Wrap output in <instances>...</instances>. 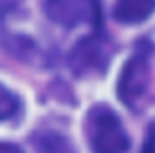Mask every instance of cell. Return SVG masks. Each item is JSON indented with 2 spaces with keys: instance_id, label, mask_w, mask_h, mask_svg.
Instances as JSON below:
<instances>
[{
  "instance_id": "obj_1",
  "label": "cell",
  "mask_w": 155,
  "mask_h": 153,
  "mask_svg": "<svg viewBox=\"0 0 155 153\" xmlns=\"http://www.w3.org/2000/svg\"><path fill=\"white\" fill-rule=\"evenodd\" d=\"M85 133L92 153H128L130 139L117 114L107 105L88 110Z\"/></svg>"
},
{
  "instance_id": "obj_2",
  "label": "cell",
  "mask_w": 155,
  "mask_h": 153,
  "mask_svg": "<svg viewBox=\"0 0 155 153\" xmlns=\"http://www.w3.org/2000/svg\"><path fill=\"white\" fill-rule=\"evenodd\" d=\"M150 83V60L148 52L139 50L135 52L123 67L121 76L117 81V94L119 99L128 106L135 108L137 103L148 90Z\"/></svg>"
},
{
  "instance_id": "obj_3",
  "label": "cell",
  "mask_w": 155,
  "mask_h": 153,
  "mask_svg": "<svg viewBox=\"0 0 155 153\" xmlns=\"http://www.w3.org/2000/svg\"><path fill=\"white\" fill-rule=\"evenodd\" d=\"M110 61V47L97 36L79 40L69 56V65L76 76L103 74Z\"/></svg>"
},
{
  "instance_id": "obj_4",
  "label": "cell",
  "mask_w": 155,
  "mask_h": 153,
  "mask_svg": "<svg viewBox=\"0 0 155 153\" xmlns=\"http://www.w3.org/2000/svg\"><path fill=\"white\" fill-rule=\"evenodd\" d=\"M43 11L54 24L72 29L97 20V0H43Z\"/></svg>"
},
{
  "instance_id": "obj_5",
  "label": "cell",
  "mask_w": 155,
  "mask_h": 153,
  "mask_svg": "<svg viewBox=\"0 0 155 153\" xmlns=\"http://www.w3.org/2000/svg\"><path fill=\"white\" fill-rule=\"evenodd\" d=\"M155 11V0H116L114 18L124 25L141 24Z\"/></svg>"
},
{
  "instance_id": "obj_6",
  "label": "cell",
  "mask_w": 155,
  "mask_h": 153,
  "mask_svg": "<svg viewBox=\"0 0 155 153\" xmlns=\"http://www.w3.org/2000/svg\"><path fill=\"white\" fill-rule=\"evenodd\" d=\"M33 142L36 153H76L71 141L58 132H38Z\"/></svg>"
},
{
  "instance_id": "obj_7",
  "label": "cell",
  "mask_w": 155,
  "mask_h": 153,
  "mask_svg": "<svg viewBox=\"0 0 155 153\" xmlns=\"http://www.w3.org/2000/svg\"><path fill=\"white\" fill-rule=\"evenodd\" d=\"M20 99L0 83V121H7L18 114Z\"/></svg>"
},
{
  "instance_id": "obj_8",
  "label": "cell",
  "mask_w": 155,
  "mask_h": 153,
  "mask_svg": "<svg viewBox=\"0 0 155 153\" xmlns=\"http://www.w3.org/2000/svg\"><path fill=\"white\" fill-rule=\"evenodd\" d=\"M141 153H155V124H150V128H148Z\"/></svg>"
},
{
  "instance_id": "obj_9",
  "label": "cell",
  "mask_w": 155,
  "mask_h": 153,
  "mask_svg": "<svg viewBox=\"0 0 155 153\" xmlns=\"http://www.w3.org/2000/svg\"><path fill=\"white\" fill-rule=\"evenodd\" d=\"M24 0H0V18H5L7 15H11Z\"/></svg>"
},
{
  "instance_id": "obj_10",
  "label": "cell",
  "mask_w": 155,
  "mask_h": 153,
  "mask_svg": "<svg viewBox=\"0 0 155 153\" xmlns=\"http://www.w3.org/2000/svg\"><path fill=\"white\" fill-rule=\"evenodd\" d=\"M0 153H24L22 148H18L13 142H0Z\"/></svg>"
}]
</instances>
